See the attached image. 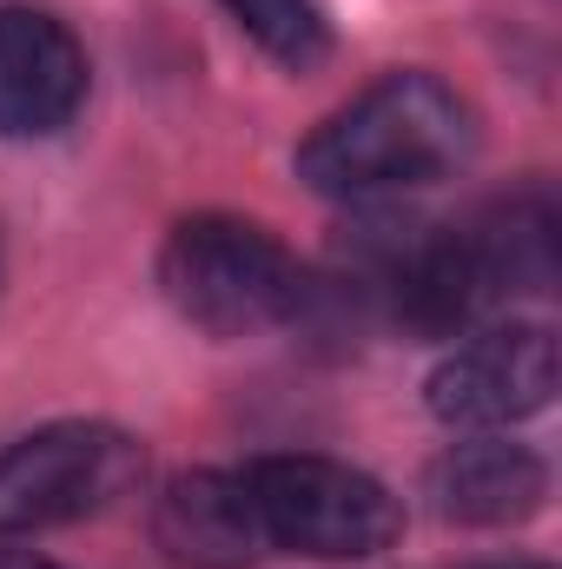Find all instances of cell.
Listing matches in <instances>:
<instances>
[{"instance_id": "4", "label": "cell", "mask_w": 562, "mask_h": 569, "mask_svg": "<svg viewBox=\"0 0 562 569\" xmlns=\"http://www.w3.org/2000/svg\"><path fill=\"white\" fill-rule=\"evenodd\" d=\"M252 497L265 517V543L311 563H364L404 537V503L338 457H259Z\"/></svg>"}, {"instance_id": "5", "label": "cell", "mask_w": 562, "mask_h": 569, "mask_svg": "<svg viewBox=\"0 0 562 569\" xmlns=\"http://www.w3.org/2000/svg\"><path fill=\"white\" fill-rule=\"evenodd\" d=\"M556 398V331L550 325H490L463 338L430 378L423 405L450 430H503L550 411Z\"/></svg>"}, {"instance_id": "2", "label": "cell", "mask_w": 562, "mask_h": 569, "mask_svg": "<svg viewBox=\"0 0 562 569\" xmlns=\"http://www.w3.org/2000/svg\"><path fill=\"white\" fill-rule=\"evenodd\" d=\"M159 291L205 338H259L304 311L311 279L265 226L232 212H199L165 232Z\"/></svg>"}, {"instance_id": "8", "label": "cell", "mask_w": 562, "mask_h": 569, "mask_svg": "<svg viewBox=\"0 0 562 569\" xmlns=\"http://www.w3.org/2000/svg\"><path fill=\"white\" fill-rule=\"evenodd\" d=\"M423 497L443 523H470V530H510L530 523L550 503V463L530 443L510 437H483V443H456L430 463Z\"/></svg>"}, {"instance_id": "7", "label": "cell", "mask_w": 562, "mask_h": 569, "mask_svg": "<svg viewBox=\"0 0 562 569\" xmlns=\"http://www.w3.org/2000/svg\"><path fill=\"white\" fill-rule=\"evenodd\" d=\"M152 543L172 569H252L272 550L245 470H179L152 503Z\"/></svg>"}, {"instance_id": "9", "label": "cell", "mask_w": 562, "mask_h": 569, "mask_svg": "<svg viewBox=\"0 0 562 569\" xmlns=\"http://www.w3.org/2000/svg\"><path fill=\"white\" fill-rule=\"evenodd\" d=\"M463 239H470V252H476V272L490 284V298L550 291V284H556V212H550V199H536V192L490 206L476 226H463Z\"/></svg>"}, {"instance_id": "12", "label": "cell", "mask_w": 562, "mask_h": 569, "mask_svg": "<svg viewBox=\"0 0 562 569\" xmlns=\"http://www.w3.org/2000/svg\"><path fill=\"white\" fill-rule=\"evenodd\" d=\"M483 569H543V563H483Z\"/></svg>"}, {"instance_id": "6", "label": "cell", "mask_w": 562, "mask_h": 569, "mask_svg": "<svg viewBox=\"0 0 562 569\" xmlns=\"http://www.w3.org/2000/svg\"><path fill=\"white\" fill-rule=\"evenodd\" d=\"M87 100V47L40 7H0V133L47 140Z\"/></svg>"}, {"instance_id": "1", "label": "cell", "mask_w": 562, "mask_h": 569, "mask_svg": "<svg viewBox=\"0 0 562 569\" xmlns=\"http://www.w3.org/2000/svg\"><path fill=\"white\" fill-rule=\"evenodd\" d=\"M476 159V113L436 73H384L298 146V179L324 199H391L456 179Z\"/></svg>"}, {"instance_id": "10", "label": "cell", "mask_w": 562, "mask_h": 569, "mask_svg": "<svg viewBox=\"0 0 562 569\" xmlns=\"http://www.w3.org/2000/svg\"><path fill=\"white\" fill-rule=\"evenodd\" d=\"M219 7L291 73H311L331 53V27H324L318 0H219Z\"/></svg>"}, {"instance_id": "3", "label": "cell", "mask_w": 562, "mask_h": 569, "mask_svg": "<svg viewBox=\"0 0 562 569\" xmlns=\"http://www.w3.org/2000/svg\"><path fill=\"white\" fill-rule=\"evenodd\" d=\"M145 483V443L100 418H60L0 450V537L87 523Z\"/></svg>"}, {"instance_id": "11", "label": "cell", "mask_w": 562, "mask_h": 569, "mask_svg": "<svg viewBox=\"0 0 562 569\" xmlns=\"http://www.w3.org/2000/svg\"><path fill=\"white\" fill-rule=\"evenodd\" d=\"M0 569H60V563H47V557H27V550H7V543H0Z\"/></svg>"}]
</instances>
